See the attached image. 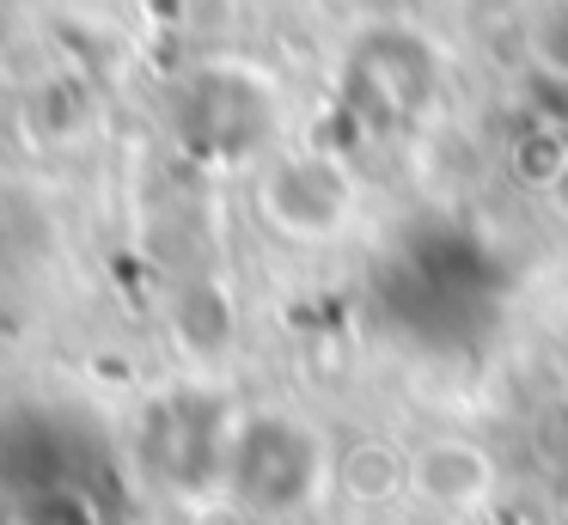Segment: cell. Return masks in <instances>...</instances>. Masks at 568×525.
<instances>
[{
	"label": "cell",
	"mask_w": 568,
	"mask_h": 525,
	"mask_svg": "<svg viewBox=\"0 0 568 525\" xmlns=\"http://www.w3.org/2000/svg\"><path fill=\"white\" fill-rule=\"evenodd\" d=\"M348 98L373 122H416L434 98V49L409 31L361 37L355 61H348Z\"/></svg>",
	"instance_id": "7a4b0ae2"
},
{
	"label": "cell",
	"mask_w": 568,
	"mask_h": 525,
	"mask_svg": "<svg viewBox=\"0 0 568 525\" xmlns=\"http://www.w3.org/2000/svg\"><path fill=\"white\" fill-rule=\"evenodd\" d=\"M409 483L428 501H440V507L465 513L495 488V464H489V452L470 446V440H434V446H422L416 458H409Z\"/></svg>",
	"instance_id": "277c9868"
},
{
	"label": "cell",
	"mask_w": 568,
	"mask_h": 525,
	"mask_svg": "<svg viewBox=\"0 0 568 525\" xmlns=\"http://www.w3.org/2000/svg\"><path fill=\"white\" fill-rule=\"evenodd\" d=\"M312 471H318V458H312L306 427L282 422V415L239 427V440H233V488L245 501H257V507H287V501H300L312 488Z\"/></svg>",
	"instance_id": "3957f363"
},
{
	"label": "cell",
	"mask_w": 568,
	"mask_h": 525,
	"mask_svg": "<svg viewBox=\"0 0 568 525\" xmlns=\"http://www.w3.org/2000/svg\"><path fill=\"white\" fill-rule=\"evenodd\" d=\"M263 220L294 244H331L355 214V171L336 153H282L257 183Z\"/></svg>",
	"instance_id": "6da1fadb"
}]
</instances>
